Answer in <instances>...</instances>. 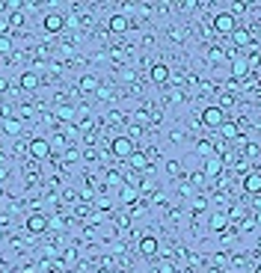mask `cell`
Listing matches in <instances>:
<instances>
[{"label": "cell", "mask_w": 261, "mask_h": 273, "mask_svg": "<svg viewBox=\"0 0 261 273\" xmlns=\"http://www.w3.org/2000/svg\"><path fill=\"white\" fill-rule=\"evenodd\" d=\"M226 169V164H223V158H217V155H211V158H205V166H202V175L205 178H214V175H220Z\"/></svg>", "instance_id": "5"}, {"label": "cell", "mask_w": 261, "mask_h": 273, "mask_svg": "<svg viewBox=\"0 0 261 273\" xmlns=\"http://www.w3.org/2000/svg\"><path fill=\"white\" fill-rule=\"evenodd\" d=\"M30 158H36V161H48L51 158V143L48 140H42V137H36V140H30Z\"/></svg>", "instance_id": "3"}, {"label": "cell", "mask_w": 261, "mask_h": 273, "mask_svg": "<svg viewBox=\"0 0 261 273\" xmlns=\"http://www.w3.org/2000/svg\"><path fill=\"white\" fill-rule=\"evenodd\" d=\"M247 158L259 161V143H250V146H247Z\"/></svg>", "instance_id": "30"}, {"label": "cell", "mask_w": 261, "mask_h": 273, "mask_svg": "<svg viewBox=\"0 0 261 273\" xmlns=\"http://www.w3.org/2000/svg\"><path fill=\"white\" fill-rule=\"evenodd\" d=\"M211 229H214V232H226V229H229V214L217 211V214L211 217Z\"/></svg>", "instance_id": "18"}, {"label": "cell", "mask_w": 261, "mask_h": 273, "mask_svg": "<svg viewBox=\"0 0 261 273\" xmlns=\"http://www.w3.org/2000/svg\"><path fill=\"white\" fill-rule=\"evenodd\" d=\"M232 42H235L238 48H253V45H256L259 39H256V36L250 33V30H244V27H238V30L232 33Z\"/></svg>", "instance_id": "7"}, {"label": "cell", "mask_w": 261, "mask_h": 273, "mask_svg": "<svg viewBox=\"0 0 261 273\" xmlns=\"http://www.w3.org/2000/svg\"><path fill=\"white\" fill-rule=\"evenodd\" d=\"M128 27H131V18L128 15H110V21H107V30L110 33H128Z\"/></svg>", "instance_id": "9"}, {"label": "cell", "mask_w": 261, "mask_h": 273, "mask_svg": "<svg viewBox=\"0 0 261 273\" xmlns=\"http://www.w3.org/2000/svg\"><path fill=\"white\" fill-rule=\"evenodd\" d=\"M208 273H223V271H220V268H211V271H208Z\"/></svg>", "instance_id": "37"}, {"label": "cell", "mask_w": 261, "mask_h": 273, "mask_svg": "<svg viewBox=\"0 0 261 273\" xmlns=\"http://www.w3.org/2000/svg\"><path fill=\"white\" fill-rule=\"evenodd\" d=\"M220 134H223L226 140H235V137L241 134V128H238L235 122H223V125H220Z\"/></svg>", "instance_id": "21"}, {"label": "cell", "mask_w": 261, "mask_h": 273, "mask_svg": "<svg viewBox=\"0 0 261 273\" xmlns=\"http://www.w3.org/2000/svg\"><path fill=\"white\" fill-rule=\"evenodd\" d=\"M199 155L202 158H211L214 155V143L211 140H199Z\"/></svg>", "instance_id": "24"}, {"label": "cell", "mask_w": 261, "mask_h": 273, "mask_svg": "<svg viewBox=\"0 0 261 273\" xmlns=\"http://www.w3.org/2000/svg\"><path fill=\"white\" fill-rule=\"evenodd\" d=\"M45 229H48V217L45 214H30L27 217V232L30 235H42Z\"/></svg>", "instance_id": "8"}, {"label": "cell", "mask_w": 261, "mask_h": 273, "mask_svg": "<svg viewBox=\"0 0 261 273\" xmlns=\"http://www.w3.org/2000/svg\"><path fill=\"white\" fill-rule=\"evenodd\" d=\"M125 161L131 164V169H149V158H146V152H140V149H134Z\"/></svg>", "instance_id": "11"}, {"label": "cell", "mask_w": 261, "mask_h": 273, "mask_svg": "<svg viewBox=\"0 0 261 273\" xmlns=\"http://www.w3.org/2000/svg\"><path fill=\"white\" fill-rule=\"evenodd\" d=\"M190 181H193L196 187H202V184H205V175H202V172H193V175H190Z\"/></svg>", "instance_id": "33"}, {"label": "cell", "mask_w": 261, "mask_h": 273, "mask_svg": "<svg viewBox=\"0 0 261 273\" xmlns=\"http://www.w3.org/2000/svg\"><path fill=\"white\" fill-rule=\"evenodd\" d=\"M104 181H107V184H113V187H119V184H125V181H122V175H119V172H116V169H110V172H107V178H104Z\"/></svg>", "instance_id": "25"}, {"label": "cell", "mask_w": 261, "mask_h": 273, "mask_svg": "<svg viewBox=\"0 0 261 273\" xmlns=\"http://www.w3.org/2000/svg\"><path fill=\"white\" fill-rule=\"evenodd\" d=\"M244 190L253 193V196H259V190H261V172L259 169H253V172L244 175Z\"/></svg>", "instance_id": "10"}, {"label": "cell", "mask_w": 261, "mask_h": 273, "mask_svg": "<svg viewBox=\"0 0 261 273\" xmlns=\"http://www.w3.org/2000/svg\"><path fill=\"white\" fill-rule=\"evenodd\" d=\"M223 56H226V51H223V48H211V51H208V59H214V62H217V59H223Z\"/></svg>", "instance_id": "27"}, {"label": "cell", "mask_w": 261, "mask_h": 273, "mask_svg": "<svg viewBox=\"0 0 261 273\" xmlns=\"http://www.w3.org/2000/svg\"><path fill=\"white\" fill-rule=\"evenodd\" d=\"M6 178H9V169H3V166H0V181H6Z\"/></svg>", "instance_id": "36"}, {"label": "cell", "mask_w": 261, "mask_h": 273, "mask_svg": "<svg viewBox=\"0 0 261 273\" xmlns=\"http://www.w3.org/2000/svg\"><path fill=\"white\" fill-rule=\"evenodd\" d=\"M214 30L220 33V36H232L235 30H238V21H235V15L226 9V12H217L214 15Z\"/></svg>", "instance_id": "1"}, {"label": "cell", "mask_w": 261, "mask_h": 273, "mask_svg": "<svg viewBox=\"0 0 261 273\" xmlns=\"http://www.w3.org/2000/svg\"><path fill=\"white\" fill-rule=\"evenodd\" d=\"M42 24H45L48 33H62V27H65V15H59V12H48Z\"/></svg>", "instance_id": "6"}, {"label": "cell", "mask_w": 261, "mask_h": 273, "mask_svg": "<svg viewBox=\"0 0 261 273\" xmlns=\"http://www.w3.org/2000/svg\"><path fill=\"white\" fill-rule=\"evenodd\" d=\"M53 119H56V122H71V119H74V107H71V104L56 107V110H53Z\"/></svg>", "instance_id": "17"}, {"label": "cell", "mask_w": 261, "mask_h": 273, "mask_svg": "<svg viewBox=\"0 0 261 273\" xmlns=\"http://www.w3.org/2000/svg\"><path fill=\"white\" fill-rule=\"evenodd\" d=\"M0 92H9V80L6 77H0Z\"/></svg>", "instance_id": "35"}, {"label": "cell", "mask_w": 261, "mask_h": 273, "mask_svg": "<svg viewBox=\"0 0 261 273\" xmlns=\"http://www.w3.org/2000/svg\"><path fill=\"white\" fill-rule=\"evenodd\" d=\"M33 113H36V107H33V104H24V107H21V116H24V119H30Z\"/></svg>", "instance_id": "31"}, {"label": "cell", "mask_w": 261, "mask_h": 273, "mask_svg": "<svg viewBox=\"0 0 261 273\" xmlns=\"http://www.w3.org/2000/svg\"><path fill=\"white\" fill-rule=\"evenodd\" d=\"M77 158H80V152H77V149H68V152L62 155V161H65V164H74Z\"/></svg>", "instance_id": "28"}, {"label": "cell", "mask_w": 261, "mask_h": 273, "mask_svg": "<svg viewBox=\"0 0 261 273\" xmlns=\"http://www.w3.org/2000/svg\"><path fill=\"white\" fill-rule=\"evenodd\" d=\"M6 21H9V27H12V30H18V27L24 24V15H21V12H9V15H6Z\"/></svg>", "instance_id": "23"}, {"label": "cell", "mask_w": 261, "mask_h": 273, "mask_svg": "<svg viewBox=\"0 0 261 273\" xmlns=\"http://www.w3.org/2000/svg\"><path fill=\"white\" fill-rule=\"evenodd\" d=\"M140 253H143V256H157V253H160L157 238H155V235H146V238L140 241Z\"/></svg>", "instance_id": "12"}, {"label": "cell", "mask_w": 261, "mask_h": 273, "mask_svg": "<svg viewBox=\"0 0 261 273\" xmlns=\"http://www.w3.org/2000/svg\"><path fill=\"white\" fill-rule=\"evenodd\" d=\"M149 74H152V83H166V80H169V68H166L163 62H155Z\"/></svg>", "instance_id": "14"}, {"label": "cell", "mask_w": 261, "mask_h": 273, "mask_svg": "<svg viewBox=\"0 0 261 273\" xmlns=\"http://www.w3.org/2000/svg\"><path fill=\"white\" fill-rule=\"evenodd\" d=\"M39 83H42V80H39L36 71H24V74H21V89L33 92V89H39Z\"/></svg>", "instance_id": "15"}, {"label": "cell", "mask_w": 261, "mask_h": 273, "mask_svg": "<svg viewBox=\"0 0 261 273\" xmlns=\"http://www.w3.org/2000/svg\"><path fill=\"white\" fill-rule=\"evenodd\" d=\"M140 199V190L134 187V184H122V202H128V205H134Z\"/></svg>", "instance_id": "20"}, {"label": "cell", "mask_w": 261, "mask_h": 273, "mask_svg": "<svg viewBox=\"0 0 261 273\" xmlns=\"http://www.w3.org/2000/svg\"><path fill=\"white\" fill-rule=\"evenodd\" d=\"M0 56H12V36H0Z\"/></svg>", "instance_id": "22"}, {"label": "cell", "mask_w": 261, "mask_h": 273, "mask_svg": "<svg viewBox=\"0 0 261 273\" xmlns=\"http://www.w3.org/2000/svg\"><path fill=\"white\" fill-rule=\"evenodd\" d=\"M166 172H169V175H181V164H178V161H169V164H166Z\"/></svg>", "instance_id": "29"}, {"label": "cell", "mask_w": 261, "mask_h": 273, "mask_svg": "<svg viewBox=\"0 0 261 273\" xmlns=\"http://www.w3.org/2000/svg\"><path fill=\"white\" fill-rule=\"evenodd\" d=\"M128 134H131V137H128V140H137V137H140V134H143V128H140V125H131V128H128Z\"/></svg>", "instance_id": "32"}, {"label": "cell", "mask_w": 261, "mask_h": 273, "mask_svg": "<svg viewBox=\"0 0 261 273\" xmlns=\"http://www.w3.org/2000/svg\"><path fill=\"white\" fill-rule=\"evenodd\" d=\"M250 68H253V65H250L247 59H235V62H232V80H241V77H250Z\"/></svg>", "instance_id": "13"}, {"label": "cell", "mask_w": 261, "mask_h": 273, "mask_svg": "<svg viewBox=\"0 0 261 273\" xmlns=\"http://www.w3.org/2000/svg\"><path fill=\"white\" fill-rule=\"evenodd\" d=\"M3 134H9V137H15V134H21V119H15V116H9V119H3Z\"/></svg>", "instance_id": "19"}, {"label": "cell", "mask_w": 261, "mask_h": 273, "mask_svg": "<svg viewBox=\"0 0 261 273\" xmlns=\"http://www.w3.org/2000/svg\"><path fill=\"white\" fill-rule=\"evenodd\" d=\"M110 152H113L116 158H128V155L134 152V140H128V137H116V140L110 143Z\"/></svg>", "instance_id": "4"}, {"label": "cell", "mask_w": 261, "mask_h": 273, "mask_svg": "<svg viewBox=\"0 0 261 273\" xmlns=\"http://www.w3.org/2000/svg\"><path fill=\"white\" fill-rule=\"evenodd\" d=\"M223 122H226V110H220L217 104H211V107L202 110V125H208V128H220Z\"/></svg>", "instance_id": "2"}, {"label": "cell", "mask_w": 261, "mask_h": 273, "mask_svg": "<svg viewBox=\"0 0 261 273\" xmlns=\"http://www.w3.org/2000/svg\"><path fill=\"white\" fill-rule=\"evenodd\" d=\"M74 259H77V256H74V253H71V250H68V253H65V256H62V262H65V265H74Z\"/></svg>", "instance_id": "34"}, {"label": "cell", "mask_w": 261, "mask_h": 273, "mask_svg": "<svg viewBox=\"0 0 261 273\" xmlns=\"http://www.w3.org/2000/svg\"><path fill=\"white\" fill-rule=\"evenodd\" d=\"M77 86H80V92H98V86H101V80H98L95 74H83Z\"/></svg>", "instance_id": "16"}, {"label": "cell", "mask_w": 261, "mask_h": 273, "mask_svg": "<svg viewBox=\"0 0 261 273\" xmlns=\"http://www.w3.org/2000/svg\"><path fill=\"white\" fill-rule=\"evenodd\" d=\"M232 104H235V95H232V92H223V98H220V104H217V107H220V110H226V107H232Z\"/></svg>", "instance_id": "26"}]
</instances>
